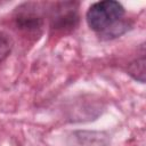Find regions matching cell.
I'll return each mask as SVG.
<instances>
[{
    "label": "cell",
    "mask_w": 146,
    "mask_h": 146,
    "mask_svg": "<svg viewBox=\"0 0 146 146\" xmlns=\"http://www.w3.org/2000/svg\"><path fill=\"white\" fill-rule=\"evenodd\" d=\"M123 6L113 0L92 3L86 15L89 27L97 32L102 39L110 40L123 34L128 29V22L123 21Z\"/></svg>",
    "instance_id": "6da1fadb"
},
{
    "label": "cell",
    "mask_w": 146,
    "mask_h": 146,
    "mask_svg": "<svg viewBox=\"0 0 146 146\" xmlns=\"http://www.w3.org/2000/svg\"><path fill=\"white\" fill-rule=\"evenodd\" d=\"M79 23L78 3L67 1L58 2L51 10L50 25L51 29L62 32H68L76 27Z\"/></svg>",
    "instance_id": "7a4b0ae2"
},
{
    "label": "cell",
    "mask_w": 146,
    "mask_h": 146,
    "mask_svg": "<svg viewBox=\"0 0 146 146\" xmlns=\"http://www.w3.org/2000/svg\"><path fill=\"white\" fill-rule=\"evenodd\" d=\"M40 9V5L35 2L21 5L14 16L17 29L25 33H38L43 25V16Z\"/></svg>",
    "instance_id": "3957f363"
},
{
    "label": "cell",
    "mask_w": 146,
    "mask_h": 146,
    "mask_svg": "<svg viewBox=\"0 0 146 146\" xmlns=\"http://www.w3.org/2000/svg\"><path fill=\"white\" fill-rule=\"evenodd\" d=\"M128 73L135 79L144 83L145 81V57L144 55L140 58L135 59L128 66Z\"/></svg>",
    "instance_id": "277c9868"
},
{
    "label": "cell",
    "mask_w": 146,
    "mask_h": 146,
    "mask_svg": "<svg viewBox=\"0 0 146 146\" xmlns=\"http://www.w3.org/2000/svg\"><path fill=\"white\" fill-rule=\"evenodd\" d=\"M14 42L9 34L0 31V64L10 55Z\"/></svg>",
    "instance_id": "5b68a950"
}]
</instances>
